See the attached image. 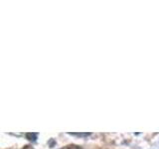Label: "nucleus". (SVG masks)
I'll return each instance as SVG.
<instances>
[{
    "label": "nucleus",
    "instance_id": "f257e3e1",
    "mask_svg": "<svg viewBox=\"0 0 159 149\" xmlns=\"http://www.w3.org/2000/svg\"><path fill=\"white\" fill-rule=\"evenodd\" d=\"M27 138L31 141H35L37 139V133H27L26 134Z\"/></svg>",
    "mask_w": 159,
    "mask_h": 149
}]
</instances>
